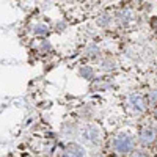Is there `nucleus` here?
<instances>
[{"label":"nucleus","instance_id":"39448f33","mask_svg":"<svg viewBox=\"0 0 157 157\" xmlns=\"http://www.w3.org/2000/svg\"><path fill=\"white\" fill-rule=\"evenodd\" d=\"M66 152H68L69 155H83V149L78 148L77 145H69Z\"/></svg>","mask_w":157,"mask_h":157},{"label":"nucleus","instance_id":"f03ea898","mask_svg":"<svg viewBox=\"0 0 157 157\" xmlns=\"http://www.w3.org/2000/svg\"><path fill=\"white\" fill-rule=\"evenodd\" d=\"M155 138V132H154V129L152 127H143L140 130V141L141 143H152Z\"/></svg>","mask_w":157,"mask_h":157},{"label":"nucleus","instance_id":"7ed1b4c3","mask_svg":"<svg viewBox=\"0 0 157 157\" xmlns=\"http://www.w3.org/2000/svg\"><path fill=\"white\" fill-rule=\"evenodd\" d=\"M132 107L137 110V112H143L145 110V99L141 96H132Z\"/></svg>","mask_w":157,"mask_h":157},{"label":"nucleus","instance_id":"423d86ee","mask_svg":"<svg viewBox=\"0 0 157 157\" xmlns=\"http://www.w3.org/2000/svg\"><path fill=\"white\" fill-rule=\"evenodd\" d=\"M82 74H83V75H90V74H91V71H90V69H86V71L83 69V71H82Z\"/></svg>","mask_w":157,"mask_h":157},{"label":"nucleus","instance_id":"20e7f679","mask_svg":"<svg viewBox=\"0 0 157 157\" xmlns=\"http://www.w3.org/2000/svg\"><path fill=\"white\" fill-rule=\"evenodd\" d=\"M83 135H85V138H88V140H91V141L94 143V141L98 140V130H96L94 127H88V129L85 130Z\"/></svg>","mask_w":157,"mask_h":157},{"label":"nucleus","instance_id":"0eeeda50","mask_svg":"<svg viewBox=\"0 0 157 157\" xmlns=\"http://www.w3.org/2000/svg\"><path fill=\"white\" fill-rule=\"evenodd\" d=\"M154 115H155V120H157V109H155V113Z\"/></svg>","mask_w":157,"mask_h":157},{"label":"nucleus","instance_id":"f257e3e1","mask_svg":"<svg viewBox=\"0 0 157 157\" xmlns=\"http://www.w3.org/2000/svg\"><path fill=\"white\" fill-rule=\"evenodd\" d=\"M115 148L118 152H129L130 149H132L134 143H132V138L127 137V135H120L116 140H115Z\"/></svg>","mask_w":157,"mask_h":157}]
</instances>
